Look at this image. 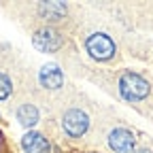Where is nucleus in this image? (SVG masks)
I'll return each mask as SVG.
<instances>
[{"label": "nucleus", "instance_id": "obj_5", "mask_svg": "<svg viewBox=\"0 0 153 153\" xmlns=\"http://www.w3.org/2000/svg\"><path fill=\"white\" fill-rule=\"evenodd\" d=\"M108 145L117 153H130L134 149V136H132V132H128L123 128H117L108 134Z\"/></svg>", "mask_w": 153, "mask_h": 153}, {"label": "nucleus", "instance_id": "obj_8", "mask_svg": "<svg viewBox=\"0 0 153 153\" xmlns=\"http://www.w3.org/2000/svg\"><path fill=\"white\" fill-rule=\"evenodd\" d=\"M17 121L22 126H26V128L36 126L38 123V111H36V106L34 104H22L19 111H17Z\"/></svg>", "mask_w": 153, "mask_h": 153}, {"label": "nucleus", "instance_id": "obj_4", "mask_svg": "<svg viewBox=\"0 0 153 153\" xmlns=\"http://www.w3.org/2000/svg\"><path fill=\"white\" fill-rule=\"evenodd\" d=\"M62 126L64 130L70 134V136H83L87 126H89V119H87V115L79 108H72L64 115V119H62Z\"/></svg>", "mask_w": 153, "mask_h": 153}, {"label": "nucleus", "instance_id": "obj_11", "mask_svg": "<svg viewBox=\"0 0 153 153\" xmlns=\"http://www.w3.org/2000/svg\"><path fill=\"white\" fill-rule=\"evenodd\" d=\"M136 153H151V151H147V149H138Z\"/></svg>", "mask_w": 153, "mask_h": 153}, {"label": "nucleus", "instance_id": "obj_7", "mask_svg": "<svg viewBox=\"0 0 153 153\" xmlns=\"http://www.w3.org/2000/svg\"><path fill=\"white\" fill-rule=\"evenodd\" d=\"M22 147L28 153H49L51 151L49 140L43 136V134H38V132H28L22 138Z\"/></svg>", "mask_w": 153, "mask_h": 153}, {"label": "nucleus", "instance_id": "obj_1", "mask_svg": "<svg viewBox=\"0 0 153 153\" xmlns=\"http://www.w3.org/2000/svg\"><path fill=\"white\" fill-rule=\"evenodd\" d=\"M119 89L126 100H143L149 96V83L136 72H123L119 79Z\"/></svg>", "mask_w": 153, "mask_h": 153}, {"label": "nucleus", "instance_id": "obj_10", "mask_svg": "<svg viewBox=\"0 0 153 153\" xmlns=\"http://www.w3.org/2000/svg\"><path fill=\"white\" fill-rule=\"evenodd\" d=\"M11 79L7 74H2L0 72V100H4V98H9V94H11Z\"/></svg>", "mask_w": 153, "mask_h": 153}, {"label": "nucleus", "instance_id": "obj_2", "mask_svg": "<svg viewBox=\"0 0 153 153\" xmlns=\"http://www.w3.org/2000/svg\"><path fill=\"white\" fill-rule=\"evenodd\" d=\"M85 49L94 60H108V57L115 55V43L102 32H96V34L87 36Z\"/></svg>", "mask_w": 153, "mask_h": 153}, {"label": "nucleus", "instance_id": "obj_9", "mask_svg": "<svg viewBox=\"0 0 153 153\" xmlns=\"http://www.w3.org/2000/svg\"><path fill=\"white\" fill-rule=\"evenodd\" d=\"M38 11H41V15L45 19H49V22H57V19H62V15L66 13L62 2H41Z\"/></svg>", "mask_w": 153, "mask_h": 153}, {"label": "nucleus", "instance_id": "obj_3", "mask_svg": "<svg viewBox=\"0 0 153 153\" xmlns=\"http://www.w3.org/2000/svg\"><path fill=\"white\" fill-rule=\"evenodd\" d=\"M32 43H34V47L38 51L51 53V51H57V49L62 47V36L57 34L55 30H51V28H43V30L34 32Z\"/></svg>", "mask_w": 153, "mask_h": 153}, {"label": "nucleus", "instance_id": "obj_6", "mask_svg": "<svg viewBox=\"0 0 153 153\" xmlns=\"http://www.w3.org/2000/svg\"><path fill=\"white\" fill-rule=\"evenodd\" d=\"M38 81H41L47 89H57L64 83V74L55 64H45L41 68V72H38Z\"/></svg>", "mask_w": 153, "mask_h": 153}]
</instances>
